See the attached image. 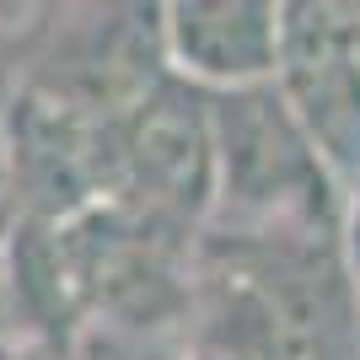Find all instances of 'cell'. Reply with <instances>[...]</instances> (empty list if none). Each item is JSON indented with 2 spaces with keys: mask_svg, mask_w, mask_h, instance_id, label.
Wrapping results in <instances>:
<instances>
[{
  "mask_svg": "<svg viewBox=\"0 0 360 360\" xmlns=\"http://www.w3.org/2000/svg\"><path fill=\"white\" fill-rule=\"evenodd\" d=\"M0 360H16V355H11V349H0Z\"/></svg>",
  "mask_w": 360,
  "mask_h": 360,
  "instance_id": "ba28073f",
  "label": "cell"
},
{
  "mask_svg": "<svg viewBox=\"0 0 360 360\" xmlns=\"http://www.w3.org/2000/svg\"><path fill=\"white\" fill-rule=\"evenodd\" d=\"M290 113L323 167H360V54L333 6L280 11V75Z\"/></svg>",
  "mask_w": 360,
  "mask_h": 360,
  "instance_id": "277c9868",
  "label": "cell"
},
{
  "mask_svg": "<svg viewBox=\"0 0 360 360\" xmlns=\"http://www.w3.org/2000/svg\"><path fill=\"white\" fill-rule=\"evenodd\" d=\"M167 54L188 86H264L280 75V6L258 0H183L162 22Z\"/></svg>",
  "mask_w": 360,
  "mask_h": 360,
  "instance_id": "5b68a950",
  "label": "cell"
},
{
  "mask_svg": "<svg viewBox=\"0 0 360 360\" xmlns=\"http://www.w3.org/2000/svg\"><path fill=\"white\" fill-rule=\"evenodd\" d=\"M355 253H360V226H355Z\"/></svg>",
  "mask_w": 360,
  "mask_h": 360,
  "instance_id": "9c48e42d",
  "label": "cell"
},
{
  "mask_svg": "<svg viewBox=\"0 0 360 360\" xmlns=\"http://www.w3.org/2000/svg\"><path fill=\"white\" fill-rule=\"evenodd\" d=\"M188 360H285L280 349L253 345V339H231V333H205V345L194 349Z\"/></svg>",
  "mask_w": 360,
  "mask_h": 360,
  "instance_id": "8992f818",
  "label": "cell"
},
{
  "mask_svg": "<svg viewBox=\"0 0 360 360\" xmlns=\"http://www.w3.org/2000/svg\"><path fill=\"white\" fill-rule=\"evenodd\" d=\"M16 317V301H11V269H6V253H0V333L11 328Z\"/></svg>",
  "mask_w": 360,
  "mask_h": 360,
  "instance_id": "52a82bcc",
  "label": "cell"
},
{
  "mask_svg": "<svg viewBox=\"0 0 360 360\" xmlns=\"http://www.w3.org/2000/svg\"><path fill=\"white\" fill-rule=\"evenodd\" d=\"M119 205L150 221L194 226L215 205V113L210 97L178 75H156L113 119Z\"/></svg>",
  "mask_w": 360,
  "mask_h": 360,
  "instance_id": "7a4b0ae2",
  "label": "cell"
},
{
  "mask_svg": "<svg viewBox=\"0 0 360 360\" xmlns=\"http://www.w3.org/2000/svg\"><path fill=\"white\" fill-rule=\"evenodd\" d=\"M6 172L27 221L65 226L119 194L113 119L54 86H27L6 108Z\"/></svg>",
  "mask_w": 360,
  "mask_h": 360,
  "instance_id": "3957f363",
  "label": "cell"
},
{
  "mask_svg": "<svg viewBox=\"0 0 360 360\" xmlns=\"http://www.w3.org/2000/svg\"><path fill=\"white\" fill-rule=\"evenodd\" d=\"M215 113V199L237 215V237H323L328 231V167L290 113L285 91H221Z\"/></svg>",
  "mask_w": 360,
  "mask_h": 360,
  "instance_id": "6da1fadb",
  "label": "cell"
}]
</instances>
